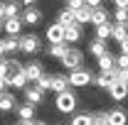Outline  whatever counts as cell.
Here are the masks:
<instances>
[{"instance_id":"6da1fadb","label":"cell","mask_w":128,"mask_h":125,"mask_svg":"<svg viewBox=\"0 0 128 125\" xmlns=\"http://www.w3.org/2000/svg\"><path fill=\"white\" fill-rule=\"evenodd\" d=\"M76 103H79V98H76V93H72L69 88L66 91H59L57 93V101H54V106H57L59 113H74L76 110Z\"/></svg>"},{"instance_id":"7a4b0ae2","label":"cell","mask_w":128,"mask_h":125,"mask_svg":"<svg viewBox=\"0 0 128 125\" xmlns=\"http://www.w3.org/2000/svg\"><path fill=\"white\" fill-rule=\"evenodd\" d=\"M69 86H74V88H84V86H89L91 81H94V74L89 71V69H72L69 71Z\"/></svg>"},{"instance_id":"3957f363","label":"cell","mask_w":128,"mask_h":125,"mask_svg":"<svg viewBox=\"0 0 128 125\" xmlns=\"http://www.w3.org/2000/svg\"><path fill=\"white\" fill-rule=\"evenodd\" d=\"M59 62H62V66H64V69H79L81 64H84V54H81L79 49L69 47V49H66V54H64Z\"/></svg>"},{"instance_id":"277c9868","label":"cell","mask_w":128,"mask_h":125,"mask_svg":"<svg viewBox=\"0 0 128 125\" xmlns=\"http://www.w3.org/2000/svg\"><path fill=\"white\" fill-rule=\"evenodd\" d=\"M96 59H98V69H101V74H106L108 78H113V74H116V57L108 54V52H104V54L96 57Z\"/></svg>"},{"instance_id":"5b68a950","label":"cell","mask_w":128,"mask_h":125,"mask_svg":"<svg viewBox=\"0 0 128 125\" xmlns=\"http://www.w3.org/2000/svg\"><path fill=\"white\" fill-rule=\"evenodd\" d=\"M20 52H25V54H37V52H40V37H37V34H22V37H20Z\"/></svg>"},{"instance_id":"8992f818","label":"cell","mask_w":128,"mask_h":125,"mask_svg":"<svg viewBox=\"0 0 128 125\" xmlns=\"http://www.w3.org/2000/svg\"><path fill=\"white\" fill-rule=\"evenodd\" d=\"M106 91H108V96H111L113 101H123V98L128 96V86L121 83V81H116V78H111L108 86H106Z\"/></svg>"},{"instance_id":"52a82bcc","label":"cell","mask_w":128,"mask_h":125,"mask_svg":"<svg viewBox=\"0 0 128 125\" xmlns=\"http://www.w3.org/2000/svg\"><path fill=\"white\" fill-rule=\"evenodd\" d=\"M81 37H84V32H81V25L72 22V25H66V27H64V42H66V44H76Z\"/></svg>"},{"instance_id":"ba28073f","label":"cell","mask_w":128,"mask_h":125,"mask_svg":"<svg viewBox=\"0 0 128 125\" xmlns=\"http://www.w3.org/2000/svg\"><path fill=\"white\" fill-rule=\"evenodd\" d=\"M5 83H8L10 88H20V91H22V88L27 86V78H25V71H22V69H15V71H12L10 76L5 78Z\"/></svg>"},{"instance_id":"9c48e42d","label":"cell","mask_w":128,"mask_h":125,"mask_svg":"<svg viewBox=\"0 0 128 125\" xmlns=\"http://www.w3.org/2000/svg\"><path fill=\"white\" fill-rule=\"evenodd\" d=\"M22 93H25V101L32 103V106H40V103L44 101V91H40L37 86H25Z\"/></svg>"},{"instance_id":"30bf717a","label":"cell","mask_w":128,"mask_h":125,"mask_svg":"<svg viewBox=\"0 0 128 125\" xmlns=\"http://www.w3.org/2000/svg\"><path fill=\"white\" fill-rule=\"evenodd\" d=\"M20 17H22V25H40L42 22V10H37L34 5H27V10Z\"/></svg>"},{"instance_id":"8fae6325","label":"cell","mask_w":128,"mask_h":125,"mask_svg":"<svg viewBox=\"0 0 128 125\" xmlns=\"http://www.w3.org/2000/svg\"><path fill=\"white\" fill-rule=\"evenodd\" d=\"M22 71H25V78H27L30 83H34L37 78L44 74V71H42V64H40V62H30V64H25V66H22Z\"/></svg>"},{"instance_id":"7c38bea8","label":"cell","mask_w":128,"mask_h":125,"mask_svg":"<svg viewBox=\"0 0 128 125\" xmlns=\"http://www.w3.org/2000/svg\"><path fill=\"white\" fill-rule=\"evenodd\" d=\"M47 42L49 44H57V42H64V25L54 22L47 27Z\"/></svg>"},{"instance_id":"4fadbf2b","label":"cell","mask_w":128,"mask_h":125,"mask_svg":"<svg viewBox=\"0 0 128 125\" xmlns=\"http://www.w3.org/2000/svg\"><path fill=\"white\" fill-rule=\"evenodd\" d=\"M2 27H5L8 34H20V30H22V17H20V15L5 17V20H2Z\"/></svg>"},{"instance_id":"5bb4252c","label":"cell","mask_w":128,"mask_h":125,"mask_svg":"<svg viewBox=\"0 0 128 125\" xmlns=\"http://www.w3.org/2000/svg\"><path fill=\"white\" fill-rule=\"evenodd\" d=\"M106 115H108V125H126L128 123V113L123 108H113Z\"/></svg>"},{"instance_id":"9a60e30c","label":"cell","mask_w":128,"mask_h":125,"mask_svg":"<svg viewBox=\"0 0 128 125\" xmlns=\"http://www.w3.org/2000/svg\"><path fill=\"white\" fill-rule=\"evenodd\" d=\"M66 88H69V78H66V74H54V76H52V83H49V91L59 93V91H66Z\"/></svg>"},{"instance_id":"2e32d148","label":"cell","mask_w":128,"mask_h":125,"mask_svg":"<svg viewBox=\"0 0 128 125\" xmlns=\"http://www.w3.org/2000/svg\"><path fill=\"white\" fill-rule=\"evenodd\" d=\"M89 20H91V7L89 5H81L74 10V22L76 25H89Z\"/></svg>"},{"instance_id":"e0dca14e","label":"cell","mask_w":128,"mask_h":125,"mask_svg":"<svg viewBox=\"0 0 128 125\" xmlns=\"http://www.w3.org/2000/svg\"><path fill=\"white\" fill-rule=\"evenodd\" d=\"M15 110H17V118L20 120H34V106L32 103H22V106H15Z\"/></svg>"},{"instance_id":"ac0fdd59","label":"cell","mask_w":128,"mask_h":125,"mask_svg":"<svg viewBox=\"0 0 128 125\" xmlns=\"http://www.w3.org/2000/svg\"><path fill=\"white\" fill-rule=\"evenodd\" d=\"M15 96L8 93V91H0V110L2 113H8V110H15Z\"/></svg>"},{"instance_id":"d6986e66","label":"cell","mask_w":128,"mask_h":125,"mask_svg":"<svg viewBox=\"0 0 128 125\" xmlns=\"http://www.w3.org/2000/svg\"><path fill=\"white\" fill-rule=\"evenodd\" d=\"M2 47H5V54L20 52V34H8V39H2Z\"/></svg>"},{"instance_id":"ffe728a7","label":"cell","mask_w":128,"mask_h":125,"mask_svg":"<svg viewBox=\"0 0 128 125\" xmlns=\"http://www.w3.org/2000/svg\"><path fill=\"white\" fill-rule=\"evenodd\" d=\"M91 25H104V22H108V12L98 5V7H91V20H89Z\"/></svg>"},{"instance_id":"44dd1931","label":"cell","mask_w":128,"mask_h":125,"mask_svg":"<svg viewBox=\"0 0 128 125\" xmlns=\"http://www.w3.org/2000/svg\"><path fill=\"white\" fill-rule=\"evenodd\" d=\"M104 52H108L106 42H104V39H96V37H94V39L89 42V54H91V57H101Z\"/></svg>"},{"instance_id":"7402d4cb","label":"cell","mask_w":128,"mask_h":125,"mask_svg":"<svg viewBox=\"0 0 128 125\" xmlns=\"http://www.w3.org/2000/svg\"><path fill=\"white\" fill-rule=\"evenodd\" d=\"M126 34H128V25L126 22H111V37L116 42H121Z\"/></svg>"},{"instance_id":"603a6c76","label":"cell","mask_w":128,"mask_h":125,"mask_svg":"<svg viewBox=\"0 0 128 125\" xmlns=\"http://www.w3.org/2000/svg\"><path fill=\"white\" fill-rule=\"evenodd\" d=\"M66 49H69V44H66V42H57V44H49V57H54V59H62L64 54H66Z\"/></svg>"},{"instance_id":"cb8c5ba5","label":"cell","mask_w":128,"mask_h":125,"mask_svg":"<svg viewBox=\"0 0 128 125\" xmlns=\"http://www.w3.org/2000/svg\"><path fill=\"white\" fill-rule=\"evenodd\" d=\"M57 22L59 25H72L74 22V10H69V7H64V10H59V15H57Z\"/></svg>"},{"instance_id":"d4e9b609","label":"cell","mask_w":128,"mask_h":125,"mask_svg":"<svg viewBox=\"0 0 128 125\" xmlns=\"http://www.w3.org/2000/svg\"><path fill=\"white\" fill-rule=\"evenodd\" d=\"M2 7H5V17L20 15V0H8V2H2Z\"/></svg>"},{"instance_id":"484cf974","label":"cell","mask_w":128,"mask_h":125,"mask_svg":"<svg viewBox=\"0 0 128 125\" xmlns=\"http://www.w3.org/2000/svg\"><path fill=\"white\" fill-rule=\"evenodd\" d=\"M111 37V22H104V25H96V39H108Z\"/></svg>"},{"instance_id":"4316f807","label":"cell","mask_w":128,"mask_h":125,"mask_svg":"<svg viewBox=\"0 0 128 125\" xmlns=\"http://www.w3.org/2000/svg\"><path fill=\"white\" fill-rule=\"evenodd\" d=\"M72 125H91V113H76L72 118Z\"/></svg>"},{"instance_id":"83f0119b","label":"cell","mask_w":128,"mask_h":125,"mask_svg":"<svg viewBox=\"0 0 128 125\" xmlns=\"http://www.w3.org/2000/svg\"><path fill=\"white\" fill-rule=\"evenodd\" d=\"M91 125H108V115H106L104 110L91 113Z\"/></svg>"},{"instance_id":"f1b7e54d","label":"cell","mask_w":128,"mask_h":125,"mask_svg":"<svg viewBox=\"0 0 128 125\" xmlns=\"http://www.w3.org/2000/svg\"><path fill=\"white\" fill-rule=\"evenodd\" d=\"M49 83H52V76H47V74H42V76L34 81V86H37L40 91H49Z\"/></svg>"},{"instance_id":"f546056e","label":"cell","mask_w":128,"mask_h":125,"mask_svg":"<svg viewBox=\"0 0 128 125\" xmlns=\"http://www.w3.org/2000/svg\"><path fill=\"white\" fill-rule=\"evenodd\" d=\"M12 74V69H10V59H0V78H8Z\"/></svg>"},{"instance_id":"4dcf8cb0","label":"cell","mask_w":128,"mask_h":125,"mask_svg":"<svg viewBox=\"0 0 128 125\" xmlns=\"http://www.w3.org/2000/svg\"><path fill=\"white\" fill-rule=\"evenodd\" d=\"M113 20L116 22H126L128 20V7H116L113 10Z\"/></svg>"},{"instance_id":"1f68e13d","label":"cell","mask_w":128,"mask_h":125,"mask_svg":"<svg viewBox=\"0 0 128 125\" xmlns=\"http://www.w3.org/2000/svg\"><path fill=\"white\" fill-rule=\"evenodd\" d=\"M113 78L128 86V69H118V66H116V74H113Z\"/></svg>"},{"instance_id":"d6a6232c","label":"cell","mask_w":128,"mask_h":125,"mask_svg":"<svg viewBox=\"0 0 128 125\" xmlns=\"http://www.w3.org/2000/svg\"><path fill=\"white\" fill-rule=\"evenodd\" d=\"M108 81H111V78L106 76V74H98V76H96L94 81H91V83H96L98 88H106V86H108Z\"/></svg>"},{"instance_id":"836d02e7","label":"cell","mask_w":128,"mask_h":125,"mask_svg":"<svg viewBox=\"0 0 128 125\" xmlns=\"http://www.w3.org/2000/svg\"><path fill=\"white\" fill-rule=\"evenodd\" d=\"M116 66H118V69H128V54L121 52V57L116 59Z\"/></svg>"},{"instance_id":"e575fe53","label":"cell","mask_w":128,"mask_h":125,"mask_svg":"<svg viewBox=\"0 0 128 125\" xmlns=\"http://www.w3.org/2000/svg\"><path fill=\"white\" fill-rule=\"evenodd\" d=\"M81 5H84V0H69V2H66L69 10H76V7H81Z\"/></svg>"},{"instance_id":"d590c367","label":"cell","mask_w":128,"mask_h":125,"mask_svg":"<svg viewBox=\"0 0 128 125\" xmlns=\"http://www.w3.org/2000/svg\"><path fill=\"white\" fill-rule=\"evenodd\" d=\"M118 44H121V52H123V54H128V34L121 39V42H118Z\"/></svg>"},{"instance_id":"8d00e7d4","label":"cell","mask_w":128,"mask_h":125,"mask_svg":"<svg viewBox=\"0 0 128 125\" xmlns=\"http://www.w3.org/2000/svg\"><path fill=\"white\" fill-rule=\"evenodd\" d=\"M84 5H89V7H98L101 0H84Z\"/></svg>"},{"instance_id":"74e56055","label":"cell","mask_w":128,"mask_h":125,"mask_svg":"<svg viewBox=\"0 0 128 125\" xmlns=\"http://www.w3.org/2000/svg\"><path fill=\"white\" fill-rule=\"evenodd\" d=\"M116 2V7H128V0H113Z\"/></svg>"},{"instance_id":"f35d334b","label":"cell","mask_w":128,"mask_h":125,"mask_svg":"<svg viewBox=\"0 0 128 125\" xmlns=\"http://www.w3.org/2000/svg\"><path fill=\"white\" fill-rule=\"evenodd\" d=\"M5 20V7H2V2H0V22Z\"/></svg>"},{"instance_id":"ab89813d","label":"cell","mask_w":128,"mask_h":125,"mask_svg":"<svg viewBox=\"0 0 128 125\" xmlns=\"http://www.w3.org/2000/svg\"><path fill=\"white\" fill-rule=\"evenodd\" d=\"M15 125H32V120H17Z\"/></svg>"},{"instance_id":"60d3db41","label":"cell","mask_w":128,"mask_h":125,"mask_svg":"<svg viewBox=\"0 0 128 125\" xmlns=\"http://www.w3.org/2000/svg\"><path fill=\"white\" fill-rule=\"evenodd\" d=\"M8 88V83H5V78H0V91H5Z\"/></svg>"},{"instance_id":"b9f144b4","label":"cell","mask_w":128,"mask_h":125,"mask_svg":"<svg viewBox=\"0 0 128 125\" xmlns=\"http://www.w3.org/2000/svg\"><path fill=\"white\" fill-rule=\"evenodd\" d=\"M5 57V47H2V42H0V59Z\"/></svg>"},{"instance_id":"7bdbcfd3","label":"cell","mask_w":128,"mask_h":125,"mask_svg":"<svg viewBox=\"0 0 128 125\" xmlns=\"http://www.w3.org/2000/svg\"><path fill=\"white\" fill-rule=\"evenodd\" d=\"M37 0H22V5H34Z\"/></svg>"},{"instance_id":"ee69618b","label":"cell","mask_w":128,"mask_h":125,"mask_svg":"<svg viewBox=\"0 0 128 125\" xmlns=\"http://www.w3.org/2000/svg\"><path fill=\"white\" fill-rule=\"evenodd\" d=\"M32 125H47L44 120H32Z\"/></svg>"},{"instance_id":"f6af8a7d","label":"cell","mask_w":128,"mask_h":125,"mask_svg":"<svg viewBox=\"0 0 128 125\" xmlns=\"http://www.w3.org/2000/svg\"><path fill=\"white\" fill-rule=\"evenodd\" d=\"M64 2H69V0H64Z\"/></svg>"},{"instance_id":"bcb514c9","label":"cell","mask_w":128,"mask_h":125,"mask_svg":"<svg viewBox=\"0 0 128 125\" xmlns=\"http://www.w3.org/2000/svg\"><path fill=\"white\" fill-rule=\"evenodd\" d=\"M126 25H128V20H126Z\"/></svg>"}]
</instances>
